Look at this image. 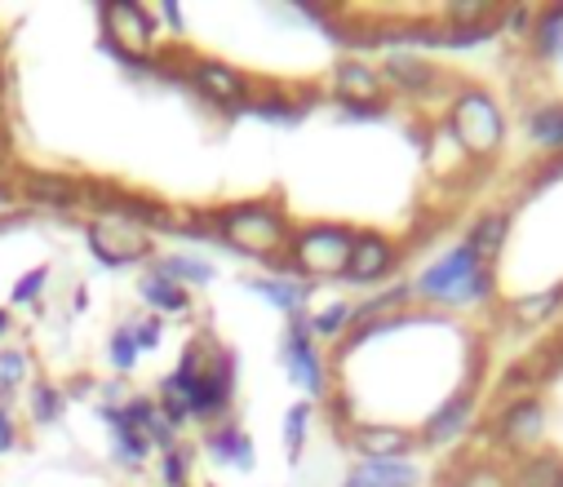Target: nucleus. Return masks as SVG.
I'll return each instance as SVG.
<instances>
[{
  "instance_id": "nucleus-2",
  "label": "nucleus",
  "mask_w": 563,
  "mask_h": 487,
  "mask_svg": "<svg viewBox=\"0 0 563 487\" xmlns=\"http://www.w3.org/2000/svg\"><path fill=\"white\" fill-rule=\"evenodd\" d=\"M213 218V235L218 244L235 248V253H253V257H275V253H289L294 231L289 218L279 213V204L271 200H249V204H231L209 213Z\"/></svg>"
},
{
  "instance_id": "nucleus-29",
  "label": "nucleus",
  "mask_w": 563,
  "mask_h": 487,
  "mask_svg": "<svg viewBox=\"0 0 563 487\" xmlns=\"http://www.w3.org/2000/svg\"><path fill=\"white\" fill-rule=\"evenodd\" d=\"M107 359H111L115 373H133V364L143 359V351H137V342L129 333V323H120V329L107 337Z\"/></svg>"
},
{
  "instance_id": "nucleus-21",
  "label": "nucleus",
  "mask_w": 563,
  "mask_h": 487,
  "mask_svg": "<svg viewBox=\"0 0 563 487\" xmlns=\"http://www.w3.org/2000/svg\"><path fill=\"white\" fill-rule=\"evenodd\" d=\"M528 49H532L537 63H559L563 58V5L537 10L532 32H528Z\"/></svg>"
},
{
  "instance_id": "nucleus-14",
  "label": "nucleus",
  "mask_w": 563,
  "mask_h": 487,
  "mask_svg": "<svg viewBox=\"0 0 563 487\" xmlns=\"http://www.w3.org/2000/svg\"><path fill=\"white\" fill-rule=\"evenodd\" d=\"M382 80L395 85V89H404V93H412V98L435 93V89L444 85L440 71H435L427 58H417V54H390L386 67H382Z\"/></svg>"
},
{
  "instance_id": "nucleus-22",
  "label": "nucleus",
  "mask_w": 563,
  "mask_h": 487,
  "mask_svg": "<svg viewBox=\"0 0 563 487\" xmlns=\"http://www.w3.org/2000/svg\"><path fill=\"white\" fill-rule=\"evenodd\" d=\"M510 487H563V456L559 452H532L519 456V465L506 474Z\"/></svg>"
},
{
  "instance_id": "nucleus-13",
  "label": "nucleus",
  "mask_w": 563,
  "mask_h": 487,
  "mask_svg": "<svg viewBox=\"0 0 563 487\" xmlns=\"http://www.w3.org/2000/svg\"><path fill=\"white\" fill-rule=\"evenodd\" d=\"M346 443L364 461H390V456H408L417 447V434L404 430V425H351Z\"/></svg>"
},
{
  "instance_id": "nucleus-27",
  "label": "nucleus",
  "mask_w": 563,
  "mask_h": 487,
  "mask_svg": "<svg viewBox=\"0 0 563 487\" xmlns=\"http://www.w3.org/2000/svg\"><path fill=\"white\" fill-rule=\"evenodd\" d=\"M351 314H355L351 301H329V306H320V310L311 314L316 342H320V337H346V333H351Z\"/></svg>"
},
{
  "instance_id": "nucleus-31",
  "label": "nucleus",
  "mask_w": 563,
  "mask_h": 487,
  "mask_svg": "<svg viewBox=\"0 0 563 487\" xmlns=\"http://www.w3.org/2000/svg\"><path fill=\"white\" fill-rule=\"evenodd\" d=\"M161 478H165V487H187V478H191V452L183 443L161 456Z\"/></svg>"
},
{
  "instance_id": "nucleus-6",
  "label": "nucleus",
  "mask_w": 563,
  "mask_h": 487,
  "mask_svg": "<svg viewBox=\"0 0 563 487\" xmlns=\"http://www.w3.org/2000/svg\"><path fill=\"white\" fill-rule=\"evenodd\" d=\"M279 355H285V373H289L307 395H316L320 403L329 399V373H324V359H320V346H316V333H311V319H307V314H294V319L285 323Z\"/></svg>"
},
{
  "instance_id": "nucleus-28",
  "label": "nucleus",
  "mask_w": 563,
  "mask_h": 487,
  "mask_svg": "<svg viewBox=\"0 0 563 487\" xmlns=\"http://www.w3.org/2000/svg\"><path fill=\"white\" fill-rule=\"evenodd\" d=\"M63 403H67V395H63L58 386H49V381H36L32 395H27V412H32V421H41V425H54L58 412H63Z\"/></svg>"
},
{
  "instance_id": "nucleus-8",
  "label": "nucleus",
  "mask_w": 563,
  "mask_h": 487,
  "mask_svg": "<svg viewBox=\"0 0 563 487\" xmlns=\"http://www.w3.org/2000/svg\"><path fill=\"white\" fill-rule=\"evenodd\" d=\"M98 19H102V32H107L111 49L133 54V58L156 54V19H152V10L133 5V0H115V5L98 10Z\"/></svg>"
},
{
  "instance_id": "nucleus-18",
  "label": "nucleus",
  "mask_w": 563,
  "mask_h": 487,
  "mask_svg": "<svg viewBox=\"0 0 563 487\" xmlns=\"http://www.w3.org/2000/svg\"><path fill=\"white\" fill-rule=\"evenodd\" d=\"M249 288H253L262 301H271L275 310H285L289 319H294V314H302V310H307V301H311V288H307V279L257 275V279H249Z\"/></svg>"
},
{
  "instance_id": "nucleus-3",
  "label": "nucleus",
  "mask_w": 563,
  "mask_h": 487,
  "mask_svg": "<svg viewBox=\"0 0 563 487\" xmlns=\"http://www.w3.org/2000/svg\"><path fill=\"white\" fill-rule=\"evenodd\" d=\"M444 124L453 129L462 155L475 159V165H488V159H497L501 146H506V111L488 89H475V85L457 89L449 98Z\"/></svg>"
},
{
  "instance_id": "nucleus-25",
  "label": "nucleus",
  "mask_w": 563,
  "mask_h": 487,
  "mask_svg": "<svg viewBox=\"0 0 563 487\" xmlns=\"http://www.w3.org/2000/svg\"><path fill=\"white\" fill-rule=\"evenodd\" d=\"M412 301V284H395V288H382L377 297H368V301H360L355 306V314H351V329L355 323H377V319H395V314H404V306Z\"/></svg>"
},
{
  "instance_id": "nucleus-35",
  "label": "nucleus",
  "mask_w": 563,
  "mask_h": 487,
  "mask_svg": "<svg viewBox=\"0 0 563 487\" xmlns=\"http://www.w3.org/2000/svg\"><path fill=\"white\" fill-rule=\"evenodd\" d=\"M453 487H510V483H506L501 469H493V465H475V469H466Z\"/></svg>"
},
{
  "instance_id": "nucleus-11",
  "label": "nucleus",
  "mask_w": 563,
  "mask_h": 487,
  "mask_svg": "<svg viewBox=\"0 0 563 487\" xmlns=\"http://www.w3.org/2000/svg\"><path fill=\"white\" fill-rule=\"evenodd\" d=\"M395 266H399V248L382 231H355V248H351V266H346L351 284H377Z\"/></svg>"
},
{
  "instance_id": "nucleus-15",
  "label": "nucleus",
  "mask_w": 563,
  "mask_h": 487,
  "mask_svg": "<svg viewBox=\"0 0 563 487\" xmlns=\"http://www.w3.org/2000/svg\"><path fill=\"white\" fill-rule=\"evenodd\" d=\"M563 310V284L554 288H532V292H519L506 301V314L515 329H545V323Z\"/></svg>"
},
{
  "instance_id": "nucleus-1",
  "label": "nucleus",
  "mask_w": 563,
  "mask_h": 487,
  "mask_svg": "<svg viewBox=\"0 0 563 487\" xmlns=\"http://www.w3.org/2000/svg\"><path fill=\"white\" fill-rule=\"evenodd\" d=\"M412 297L431 301V306H449V310L488 306L497 297V275L466 244H457V248H449L444 257H435L427 270L412 279Z\"/></svg>"
},
{
  "instance_id": "nucleus-19",
  "label": "nucleus",
  "mask_w": 563,
  "mask_h": 487,
  "mask_svg": "<svg viewBox=\"0 0 563 487\" xmlns=\"http://www.w3.org/2000/svg\"><path fill=\"white\" fill-rule=\"evenodd\" d=\"M137 297H143L156 314H187L191 310V297H187V288L183 284H174L169 275H161L156 266L137 279Z\"/></svg>"
},
{
  "instance_id": "nucleus-36",
  "label": "nucleus",
  "mask_w": 563,
  "mask_h": 487,
  "mask_svg": "<svg viewBox=\"0 0 563 487\" xmlns=\"http://www.w3.org/2000/svg\"><path fill=\"white\" fill-rule=\"evenodd\" d=\"M19 443V425H14V412L0 408V452H10Z\"/></svg>"
},
{
  "instance_id": "nucleus-33",
  "label": "nucleus",
  "mask_w": 563,
  "mask_h": 487,
  "mask_svg": "<svg viewBox=\"0 0 563 487\" xmlns=\"http://www.w3.org/2000/svg\"><path fill=\"white\" fill-rule=\"evenodd\" d=\"M45 284H49V266H36V270H27V275L14 284V306H32V301H41Z\"/></svg>"
},
{
  "instance_id": "nucleus-26",
  "label": "nucleus",
  "mask_w": 563,
  "mask_h": 487,
  "mask_svg": "<svg viewBox=\"0 0 563 487\" xmlns=\"http://www.w3.org/2000/svg\"><path fill=\"white\" fill-rule=\"evenodd\" d=\"M156 270L161 275H169L174 284H183V288H200V284H213V266L209 262H200V257H191V253H165L161 262H156Z\"/></svg>"
},
{
  "instance_id": "nucleus-38",
  "label": "nucleus",
  "mask_w": 563,
  "mask_h": 487,
  "mask_svg": "<svg viewBox=\"0 0 563 487\" xmlns=\"http://www.w3.org/2000/svg\"><path fill=\"white\" fill-rule=\"evenodd\" d=\"M14 329V319H10V310H0V337H5Z\"/></svg>"
},
{
  "instance_id": "nucleus-39",
  "label": "nucleus",
  "mask_w": 563,
  "mask_h": 487,
  "mask_svg": "<svg viewBox=\"0 0 563 487\" xmlns=\"http://www.w3.org/2000/svg\"><path fill=\"white\" fill-rule=\"evenodd\" d=\"M559 71H563V58H559Z\"/></svg>"
},
{
  "instance_id": "nucleus-37",
  "label": "nucleus",
  "mask_w": 563,
  "mask_h": 487,
  "mask_svg": "<svg viewBox=\"0 0 563 487\" xmlns=\"http://www.w3.org/2000/svg\"><path fill=\"white\" fill-rule=\"evenodd\" d=\"M342 487H373V483H368V478H364V474H360V469H351V474H346V478H342Z\"/></svg>"
},
{
  "instance_id": "nucleus-24",
  "label": "nucleus",
  "mask_w": 563,
  "mask_h": 487,
  "mask_svg": "<svg viewBox=\"0 0 563 487\" xmlns=\"http://www.w3.org/2000/svg\"><path fill=\"white\" fill-rule=\"evenodd\" d=\"M373 487H421V465H412L408 456H390V461H360L355 465Z\"/></svg>"
},
{
  "instance_id": "nucleus-30",
  "label": "nucleus",
  "mask_w": 563,
  "mask_h": 487,
  "mask_svg": "<svg viewBox=\"0 0 563 487\" xmlns=\"http://www.w3.org/2000/svg\"><path fill=\"white\" fill-rule=\"evenodd\" d=\"M311 417H316V408L311 403H294L289 412H285V452L298 461V452H302V443H307V434H311Z\"/></svg>"
},
{
  "instance_id": "nucleus-10",
  "label": "nucleus",
  "mask_w": 563,
  "mask_h": 487,
  "mask_svg": "<svg viewBox=\"0 0 563 487\" xmlns=\"http://www.w3.org/2000/svg\"><path fill=\"white\" fill-rule=\"evenodd\" d=\"M471 425H475V390L462 386L457 395H449V399L427 417V425H421L417 439L427 443V447H449V443H457Z\"/></svg>"
},
{
  "instance_id": "nucleus-16",
  "label": "nucleus",
  "mask_w": 563,
  "mask_h": 487,
  "mask_svg": "<svg viewBox=\"0 0 563 487\" xmlns=\"http://www.w3.org/2000/svg\"><path fill=\"white\" fill-rule=\"evenodd\" d=\"M506 240H510V213L488 209V213H479V218L471 222V231H466V240H462V244H466L484 266H497V257H501Z\"/></svg>"
},
{
  "instance_id": "nucleus-7",
  "label": "nucleus",
  "mask_w": 563,
  "mask_h": 487,
  "mask_svg": "<svg viewBox=\"0 0 563 487\" xmlns=\"http://www.w3.org/2000/svg\"><path fill=\"white\" fill-rule=\"evenodd\" d=\"M89 248L107 266H129V262H147L152 257V231L143 222L129 218H93L89 226Z\"/></svg>"
},
{
  "instance_id": "nucleus-17",
  "label": "nucleus",
  "mask_w": 563,
  "mask_h": 487,
  "mask_svg": "<svg viewBox=\"0 0 563 487\" xmlns=\"http://www.w3.org/2000/svg\"><path fill=\"white\" fill-rule=\"evenodd\" d=\"M205 452H209L213 461H222V465H235V469H253V461H257L249 434H244L240 425H231V421L205 430Z\"/></svg>"
},
{
  "instance_id": "nucleus-12",
  "label": "nucleus",
  "mask_w": 563,
  "mask_h": 487,
  "mask_svg": "<svg viewBox=\"0 0 563 487\" xmlns=\"http://www.w3.org/2000/svg\"><path fill=\"white\" fill-rule=\"evenodd\" d=\"M333 93L342 98L346 111L382 107L386 80H382V71H373L368 63H338V71H333Z\"/></svg>"
},
{
  "instance_id": "nucleus-4",
  "label": "nucleus",
  "mask_w": 563,
  "mask_h": 487,
  "mask_svg": "<svg viewBox=\"0 0 563 487\" xmlns=\"http://www.w3.org/2000/svg\"><path fill=\"white\" fill-rule=\"evenodd\" d=\"M351 248H355V231L346 226H302L289 244V257L298 262L302 279H333L342 275L346 279V266H351Z\"/></svg>"
},
{
  "instance_id": "nucleus-9",
  "label": "nucleus",
  "mask_w": 563,
  "mask_h": 487,
  "mask_svg": "<svg viewBox=\"0 0 563 487\" xmlns=\"http://www.w3.org/2000/svg\"><path fill=\"white\" fill-rule=\"evenodd\" d=\"M183 76H187L213 107H244L249 93H253V85H249L235 67L213 63V58H191V63L183 67Z\"/></svg>"
},
{
  "instance_id": "nucleus-32",
  "label": "nucleus",
  "mask_w": 563,
  "mask_h": 487,
  "mask_svg": "<svg viewBox=\"0 0 563 487\" xmlns=\"http://www.w3.org/2000/svg\"><path fill=\"white\" fill-rule=\"evenodd\" d=\"M27 381V355L23 351H0V395Z\"/></svg>"
},
{
  "instance_id": "nucleus-40",
  "label": "nucleus",
  "mask_w": 563,
  "mask_h": 487,
  "mask_svg": "<svg viewBox=\"0 0 563 487\" xmlns=\"http://www.w3.org/2000/svg\"><path fill=\"white\" fill-rule=\"evenodd\" d=\"M0 204H5V196H0Z\"/></svg>"
},
{
  "instance_id": "nucleus-23",
  "label": "nucleus",
  "mask_w": 563,
  "mask_h": 487,
  "mask_svg": "<svg viewBox=\"0 0 563 487\" xmlns=\"http://www.w3.org/2000/svg\"><path fill=\"white\" fill-rule=\"evenodd\" d=\"M528 137L532 146L550 151L554 159L563 155V102H541L528 111Z\"/></svg>"
},
{
  "instance_id": "nucleus-5",
  "label": "nucleus",
  "mask_w": 563,
  "mask_h": 487,
  "mask_svg": "<svg viewBox=\"0 0 563 487\" xmlns=\"http://www.w3.org/2000/svg\"><path fill=\"white\" fill-rule=\"evenodd\" d=\"M550 430V412L537 395H519V399H506L501 412L493 417V443L515 452V456H532L541 452V439Z\"/></svg>"
},
{
  "instance_id": "nucleus-34",
  "label": "nucleus",
  "mask_w": 563,
  "mask_h": 487,
  "mask_svg": "<svg viewBox=\"0 0 563 487\" xmlns=\"http://www.w3.org/2000/svg\"><path fill=\"white\" fill-rule=\"evenodd\" d=\"M129 333H133L137 351H152V346H161V319H156V314H147V319H129Z\"/></svg>"
},
{
  "instance_id": "nucleus-20",
  "label": "nucleus",
  "mask_w": 563,
  "mask_h": 487,
  "mask_svg": "<svg viewBox=\"0 0 563 487\" xmlns=\"http://www.w3.org/2000/svg\"><path fill=\"white\" fill-rule=\"evenodd\" d=\"M23 196L32 204H45V209H71V204H85V182L54 178V174H32L23 182Z\"/></svg>"
}]
</instances>
